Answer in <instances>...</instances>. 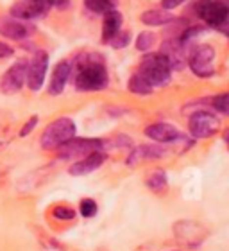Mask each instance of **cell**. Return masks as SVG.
Segmentation results:
<instances>
[{
    "label": "cell",
    "instance_id": "obj_11",
    "mask_svg": "<svg viewBox=\"0 0 229 251\" xmlns=\"http://www.w3.org/2000/svg\"><path fill=\"white\" fill-rule=\"evenodd\" d=\"M48 5L43 0H18L11 7V15L18 20H34L47 13Z\"/></svg>",
    "mask_w": 229,
    "mask_h": 251
},
{
    "label": "cell",
    "instance_id": "obj_19",
    "mask_svg": "<svg viewBox=\"0 0 229 251\" xmlns=\"http://www.w3.org/2000/svg\"><path fill=\"white\" fill-rule=\"evenodd\" d=\"M170 20H174V18L165 9H151L141 13V22L145 25H163V24H168Z\"/></svg>",
    "mask_w": 229,
    "mask_h": 251
},
{
    "label": "cell",
    "instance_id": "obj_23",
    "mask_svg": "<svg viewBox=\"0 0 229 251\" xmlns=\"http://www.w3.org/2000/svg\"><path fill=\"white\" fill-rule=\"evenodd\" d=\"M84 4L93 13H108V11L113 9L111 0H84Z\"/></svg>",
    "mask_w": 229,
    "mask_h": 251
},
{
    "label": "cell",
    "instance_id": "obj_3",
    "mask_svg": "<svg viewBox=\"0 0 229 251\" xmlns=\"http://www.w3.org/2000/svg\"><path fill=\"white\" fill-rule=\"evenodd\" d=\"M73 136H75V124H73V121L68 119V117H61V119H56L54 122H50L43 129L42 147L43 149H57V147L63 146L65 142H68Z\"/></svg>",
    "mask_w": 229,
    "mask_h": 251
},
{
    "label": "cell",
    "instance_id": "obj_25",
    "mask_svg": "<svg viewBox=\"0 0 229 251\" xmlns=\"http://www.w3.org/2000/svg\"><path fill=\"white\" fill-rule=\"evenodd\" d=\"M79 212H81L84 217H93V215L97 214V203L90 198L83 199L81 204H79Z\"/></svg>",
    "mask_w": 229,
    "mask_h": 251
},
{
    "label": "cell",
    "instance_id": "obj_28",
    "mask_svg": "<svg viewBox=\"0 0 229 251\" xmlns=\"http://www.w3.org/2000/svg\"><path fill=\"white\" fill-rule=\"evenodd\" d=\"M11 138H13V133H11V127H0V151L4 147L9 146Z\"/></svg>",
    "mask_w": 229,
    "mask_h": 251
},
{
    "label": "cell",
    "instance_id": "obj_10",
    "mask_svg": "<svg viewBox=\"0 0 229 251\" xmlns=\"http://www.w3.org/2000/svg\"><path fill=\"white\" fill-rule=\"evenodd\" d=\"M174 233L177 241L184 242L188 246H197L199 242H203L206 230L195 221H177L174 225Z\"/></svg>",
    "mask_w": 229,
    "mask_h": 251
},
{
    "label": "cell",
    "instance_id": "obj_32",
    "mask_svg": "<svg viewBox=\"0 0 229 251\" xmlns=\"http://www.w3.org/2000/svg\"><path fill=\"white\" fill-rule=\"evenodd\" d=\"M7 174H9V173H7V169L0 165V187H2V185L7 181Z\"/></svg>",
    "mask_w": 229,
    "mask_h": 251
},
{
    "label": "cell",
    "instance_id": "obj_22",
    "mask_svg": "<svg viewBox=\"0 0 229 251\" xmlns=\"http://www.w3.org/2000/svg\"><path fill=\"white\" fill-rule=\"evenodd\" d=\"M154 43H156V36L149 31L140 32V36L136 38V49L138 50H151Z\"/></svg>",
    "mask_w": 229,
    "mask_h": 251
},
{
    "label": "cell",
    "instance_id": "obj_33",
    "mask_svg": "<svg viewBox=\"0 0 229 251\" xmlns=\"http://www.w3.org/2000/svg\"><path fill=\"white\" fill-rule=\"evenodd\" d=\"M222 138H224V140H226V144H228V147H229V127L224 131V133H222Z\"/></svg>",
    "mask_w": 229,
    "mask_h": 251
},
{
    "label": "cell",
    "instance_id": "obj_12",
    "mask_svg": "<svg viewBox=\"0 0 229 251\" xmlns=\"http://www.w3.org/2000/svg\"><path fill=\"white\" fill-rule=\"evenodd\" d=\"M145 135L154 142H161V144H170V142L181 140V133L170 124L165 122H158V124H151L145 127Z\"/></svg>",
    "mask_w": 229,
    "mask_h": 251
},
{
    "label": "cell",
    "instance_id": "obj_17",
    "mask_svg": "<svg viewBox=\"0 0 229 251\" xmlns=\"http://www.w3.org/2000/svg\"><path fill=\"white\" fill-rule=\"evenodd\" d=\"M0 34L9 40H23L31 34V29L23 22L16 20H0Z\"/></svg>",
    "mask_w": 229,
    "mask_h": 251
},
{
    "label": "cell",
    "instance_id": "obj_2",
    "mask_svg": "<svg viewBox=\"0 0 229 251\" xmlns=\"http://www.w3.org/2000/svg\"><path fill=\"white\" fill-rule=\"evenodd\" d=\"M172 68L168 65L167 58L163 54H149L141 59L140 65V75L145 79L151 86H165L170 81Z\"/></svg>",
    "mask_w": 229,
    "mask_h": 251
},
{
    "label": "cell",
    "instance_id": "obj_27",
    "mask_svg": "<svg viewBox=\"0 0 229 251\" xmlns=\"http://www.w3.org/2000/svg\"><path fill=\"white\" fill-rule=\"evenodd\" d=\"M54 217L56 219H63V221H70L75 217V210L70 208V206H56L54 208Z\"/></svg>",
    "mask_w": 229,
    "mask_h": 251
},
{
    "label": "cell",
    "instance_id": "obj_26",
    "mask_svg": "<svg viewBox=\"0 0 229 251\" xmlns=\"http://www.w3.org/2000/svg\"><path fill=\"white\" fill-rule=\"evenodd\" d=\"M129 40H131L129 31H118L113 38H111L110 43L113 45L114 49H122V47H125V45L129 43Z\"/></svg>",
    "mask_w": 229,
    "mask_h": 251
},
{
    "label": "cell",
    "instance_id": "obj_7",
    "mask_svg": "<svg viewBox=\"0 0 229 251\" xmlns=\"http://www.w3.org/2000/svg\"><path fill=\"white\" fill-rule=\"evenodd\" d=\"M27 68H29V61L20 59L2 75V79H0L2 94H16L18 90H22L23 83L27 81Z\"/></svg>",
    "mask_w": 229,
    "mask_h": 251
},
{
    "label": "cell",
    "instance_id": "obj_14",
    "mask_svg": "<svg viewBox=\"0 0 229 251\" xmlns=\"http://www.w3.org/2000/svg\"><path fill=\"white\" fill-rule=\"evenodd\" d=\"M104 160H106L104 152L95 151V152H92V154H88V156L77 160L73 165H70V174H73V176H83V174L93 173V171H97V169L104 163Z\"/></svg>",
    "mask_w": 229,
    "mask_h": 251
},
{
    "label": "cell",
    "instance_id": "obj_4",
    "mask_svg": "<svg viewBox=\"0 0 229 251\" xmlns=\"http://www.w3.org/2000/svg\"><path fill=\"white\" fill-rule=\"evenodd\" d=\"M95 151H102V142L93 138H70L57 147V156L61 160H81Z\"/></svg>",
    "mask_w": 229,
    "mask_h": 251
},
{
    "label": "cell",
    "instance_id": "obj_29",
    "mask_svg": "<svg viewBox=\"0 0 229 251\" xmlns=\"http://www.w3.org/2000/svg\"><path fill=\"white\" fill-rule=\"evenodd\" d=\"M36 124H38V115H32L31 119H29V121L25 122V126H23V127L20 129V136H22V138L29 135V133H31V131L34 129V127H36Z\"/></svg>",
    "mask_w": 229,
    "mask_h": 251
},
{
    "label": "cell",
    "instance_id": "obj_8",
    "mask_svg": "<svg viewBox=\"0 0 229 251\" xmlns=\"http://www.w3.org/2000/svg\"><path fill=\"white\" fill-rule=\"evenodd\" d=\"M219 119L209 111H195L190 117V133L195 138H209L219 131Z\"/></svg>",
    "mask_w": 229,
    "mask_h": 251
},
{
    "label": "cell",
    "instance_id": "obj_21",
    "mask_svg": "<svg viewBox=\"0 0 229 251\" xmlns=\"http://www.w3.org/2000/svg\"><path fill=\"white\" fill-rule=\"evenodd\" d=\"M129 90L133 92V94L136 95H149L152 92V86L149 83H147L145 79L141 77L140 74H135V75H131L129 79Z\"/></svg>",
    "mask_w": 229,
    "mask_h": 251
},
{
    "label": "cell",
    "instance_id": "obj_13",
    "mask_svg": "<svg viewBox=\"0 0 229 251\" xmlns=\"http://www.w3.org/2000/svg\"><path fill=\"white\" fill-rule=\"evenodd\" d=\"M160 54H163L167 58L170 68H176V70H181L186 63V54H184V47H183L181 40H167L163 43Z\"/></svg>",
    "mask_w": 229,
    "mask_h": 251
},
{
    "label": "cell",
    "instance_id": "obj_18",
    "mask_svg": "<svg viewBox=\"0 0 229 251\" xmlns=\"http://www.w3.org/2000/svg\"><path fill=\"white\" fill-rule=\"evenodd\" d=\"M122 15H120L118 11H108L104 13V24H102V42L104 43H110L111 38L120 31V27H122Z\"/></svg>",
    "mask_w": 229,
    "mask_h": 251
},
{
    "label": "cell",
    "instance_id": "obj_24",
    "mask_svg": "<svg viewBox=\"0 0 229 251\" xmlns=\"http://www.w3.org/2000/svg\"><path fill=\"white\" fill-rule=\"evenodd\" d=\"M211 104L222 115H229V94H220L211 99Z\"/></svg>",
    "mask_w": 229,
    "mask_h": 251
},
{
    "label": "cell",
    "instance_id": "obj_5",
    "mask_svg": "<svg viewBox=\"0 0 229 251\" xmlns=\"http://www.w3.org/2000/svg\"><path fill=\"white\" fill-rule=\"evenodd\" d=\"M197 15L203 22H206L211 27H222L228 22L229 7L222 4L220 0H204L197 4Z\"/></svg>",
    "mask_w": 229,
    "mask_h": 251
},
{
    "label": "cell",
    "instance_id": "obj_30",
    "mask_svg": "<svg viewBox=\"0 0 229 251\" xmlns=\"http://www.w3.org/2000/svg\"><path fill=\"white\" fill-rule=\"evenodd\" d=\"M184 0H161V7L165 11L167 9H174V7H179Z\"/></svg>",
    "mask_w": 229,
    "mask_h": 251
},
{
    "label": "cell",
    "instance_id": "obj_31",
    "mask_svg": "<svg viewBox=\"0 0 229 251\" xmlns=\"http://www.w3.org/2000/svg\"><path fill=\"white\" fill-rule=\"evenodd\" d=\"M9 56H13V49L7 45V43H2L0 42V59L4 58H9Z\"/></svg>",
    "mask_w": 229,
    "mask_h": 251
},
{
    "label": "cell",
    "instance_id": "obj_20",
    "mask_svg": "<svg viewBox=\"0 0 229 251\" xmlns=\"http://www.w3.org/2000/svg\"><path fill=\"white\" fill-rule=\"evenodd\" d=\"M145 183L152 192H156V194L165 192V190H167V174L163 173L161 169H156V171H152L151 174H147Z\"/></svg>",
    "mask_w": 229,
    "mask_h": 251
},
{
    "label": "cell",
    "instance_id": "obj_6",
    "mask_svg": "<svg viewBox=\"0 0 229 251\" xmlns=\"http://www.w3.org/2000/svg\"><path fill=\"white\" fill-rule=\"evenodd\" d=\"M213 58L215 49L211 45H197L190 52V68L199 77H208L213 74V65H211Z\"/></svg>",
    "mask_w": 229,
    "mask_h": 251
},
{
    "label": "cell",
    "instance_id": "obj_16",
    "mask_svg": "<svg viewBox=\"0 0 229 251\" xmlns=\"http://www.w3.org/2000/svg\"><path fill=\"white\" fill-rule=\"evenodd\" d=\"M161 156H165V151L160 146H140L129 154L127 165L135 167L136 163H140L141 160H154V158H161Z\"/></svg>",
    "mask_w": 229,
    "mask_h": 251
},
{
    "label": "cell",
    "instance_id": "obj_9",
    "mask_svg": "<svg viewBox=\"0 0 229 251\" xmlns=\"http://www.w3.org/2000/svg\"><path fill=\"white\" fill-rule=\"evenodd\" d=\"M47 65H48V56L45 50H38L34 54L32 61L29 63V68H27V86L32 90V92H38V90L43 86V81H45V74H47Z\"/></svg>",
    "mask_w": 229,
    "mask_h": 251
},
{
    "label": "cell",
    "instance_id": "obj_15",
    "mask_svg": "<svg viewBox=\"0 0 229 251\" xmlns=\"http://www.w3.org/2000/svg\"><path fill=\"white\" fill-rule=\"evenodd\" d=\"M70 77V63L67 59H63L56 65L50 75V84H48V94L50 95H59L67 86V81Z\"/></svg>",
    "mask_w": 229,
    "mask_h": 251
},
{
    "label": "cell",
    "instance_id": "obj_1",
    "mask_svg": "<svg viewBox=\"0 0 229 251\" xmlns=\"http://www.w3.org/2000/svg\"><path fill=\"white\" fill-rule=\"evenodd\" d=\"M108 70L104 67V61L97 54H83L77 59V77L75 86L83 92L100 90L108 84Z\"/></svg>",
    "mask_w": 229,
    "mask_h": 251
}]
</instances>
